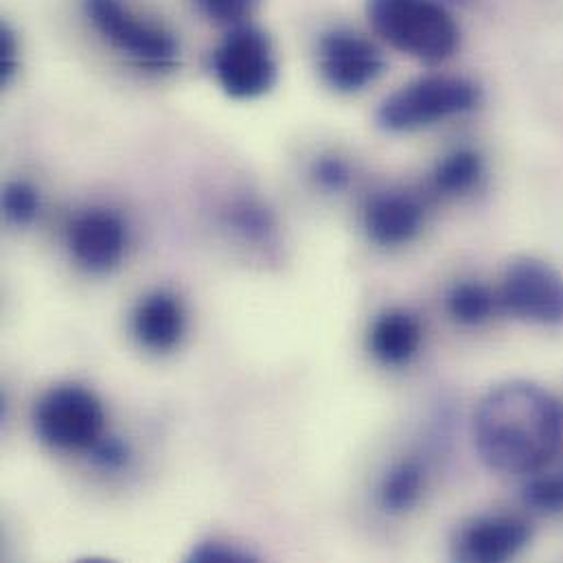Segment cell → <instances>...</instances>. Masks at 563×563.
<instances>
[{
  "label": "cell",
  "instance_id": "6da1fadb",
  "mask_svg": "<svg viewBox=\"0 0 563 563\" xmlns=\"http://www.w3.org/2000/svg\"><path fill=\"white\" fill-rule=\"evenodd\" d=\"M481 459L496 472L531 476L542 472L562 445V412L538 384L509 382L487 393L474 415Z\"/></svg>",
  "mask_w": 563,
  "mask_h": 563
},
{
  "label": "cell",
  "instance_id": "7a4b0ae2",
  "mask_svg": "<svg viewBox=\"0 0 563 563\" xmlns=\"http://www.w3.org/2000/svg\"><path fill=\"white\" fill-rule=\"evenodd\" d=\"M366 13L377 35L419 62L439 64L459 46V26L437 0H368Z\"/></svg>",
  "mask_w": 563,
  "mask_h": 563
},
{
  "label": "cell",
  "instance_id": "3957f363",
  "mask_svg": "<svg viewBox=\"0 0 563 563\" xmlns=\"http://www.w3.org/2000/svg\"><path fill=\"white\" fill-rule=\"evenodd\" d=\"M481 90L474 81L452 75H430L401 86L384 99L377 123L388 132H415L474 110Z\"/></svg>",
  "mask_w": 563,
  "mask_h": 563
},
{
  "label": "cell",
  "instance_id": "277c9868",
  "mask_svg": "<svg viewBox=\"0 0 563 563\" xmlns=\"http://www.w3.org/2000/svg\"><path fill=\"white\" fill-rule=\"evenodd\" d=\"M106 412L99 397L79 384H59L46 390L33 408L37 439L62 452H90L103 437Z\"/></svg>",
  "mask_w": 563,
  "mask_h": 563
},
{
  "label": "cell",
  "instance_id": "5b68a950",
  "mask_svg": "<svg viewBox=\"0 0 563 563\" xmlns=\"http://www.w3.org/2000/svg\"><path fill=\"white\" fill-rule=\"evenodd\" d=\"M213 73L233 99H260L277 84V59L271 37L249 24L235 26L213 53Z\"/></svg>",
  "mask_w": 563,
  "mask_h": 563
},
{
  "label": "cell",
  "instance_id": "8992f818",
  "mask_svg": "<svg viewBox=\"0 0 563 563\" xmlns=\"http://www.w3.org/2000/svg\"><path fill=\"white\" fill-rule=\"evenodd\" d=\"M92 26L117 51L152 70H169L178 64V42L163 26L134 15L121 0H86Z\"/></svg>",
  "mask_w": 563,
  "mask_h": 563
},
{
  "label": "cell",
  "instance_id": "52a82bcc",
  "mask_svg": "<svg viewBox=\"0 0 563 563\" xmlns=\"http://www.w3.org/2000/svg\"><path fill=\"white\" fill-rule=\"evenodd\" d=\"M498 302L520 320L560 324L563 322V277L544 262L520 260L507 271Z\"/></svg>",
  "mask_w": 563,
  "mask_h": 563
},
{
  "label": "cell",
  "instance_id": "ba28073f",
  "mask_svg": "<svg viewBox=\"0 0 563 563\" xmlns=\"http://www.w3.org/2000/svg\"><path fill=\"white\" fill-rule=\"evenodd\" d=\"M322 79L338 92H360L384 73L377 46L353 31L324 33L318 44Z\"/></svg>",
  "mask_w": 563,
  "mask_h": 563
},
{
  "label": "cell",
  "instance_id": "9c48e42d",
  "mask_svg": "<svg viewBox=\"0 0 563 563\" xmlns=\"http://www.w3.org/2000/svg\"><path fill=\"white\" fill-rule=\"evenodd\" d=\"M68 249L79 268L106 275L121 264L128 251V227L114 211H84L68 229Z\"/></svg>",
  "mask_w": 563,
  "mask_h": 563
},
{
  "label": "cell",
  "instance_id": "30bf717a",
  "mask_svg": "<svg viewBox=\"0 0 563 563\" xmlns=\"http://www.w3.org/2000/svg\"><path fill=\"white\" fill-rule=\"evenodd\" d=\"M531 536V525L518 516H483L459 529L452 555L463 563L507 562L529 547Z\"/></svg>",
  "mask_w": 563,
  "mask_h": 563
},
{
  "label": "cell",
  "instance_id": "8fae6325",
  "mask_svg": "<svg viewBox=\"0 0 563 563\" xmlns=\"http://www.w3.org/2000/svg\"><path fill=\"white\" fill-rule=\"evenodd\" d=\"M423 227V207L408 194H379L364 211V229L379 246H404Z\"/></svg>",
  "mask_w": 563,
  "mask_h": 563
},
{
  "label": "cell",
  "instance_id": "7c38bea8",
  "mask_svg": "<svg viewBox=\"0 0 563 563\" xmlns=\"http://www.w3.org/2000/svg\"><path fill=\"white\" fill-rule=\"evenodd\" d=\"M185 309L183 302L169 291H152L134 309L132 331L141 346L154 353H167L176 349L185 335Z\"/></svg>",
  "mask_w": 563,
  "mask_h": 563
},
{
  "label": "cell",
  "instance_id": "4fadbf2b",
  "mask_svg": "<svg viewBox=\"0 0 563 563\" xmlns=\"http://www.w3.org/2000/svg\"><path fill=\"white\" fill-rule=\"evenodd\" d=\"M421 322L408 309H388L371 327V351L386 366L408 364L421 346Z\"/></svg>",
  "mask_w": 563,
  "mask_h": 563
},
{
  "label": "cell",
  "instance_id": "5bb4252c",
  "mask_svg": "<svg viewBox=\"0 0 563 563\" xmlns=\"http://www.w3.org/2000/svg\"><path fill=\"white\" fill-rule=\"evenodd\" d=\"M423 485H426V472L419 463L415 461H406L395 465L382 481L379 487V503L382 509L388 514H406L410 511L421 494H423Z\"/></svg>",
  "mask_w": 563,
  "mask_h": 563
},
{
  "label": "cell",
  "instance_id": "9a60e30c",
  "mask_svg": "<svg viewBox=\"0 0 563 563\" xmlns=\"http://www.w3.org/2000/svg\"><path fill=\"white\" fill-rule=\"evenodd\" d=\"M483 176V158L472 150H459L445 156L434 169V187L445 196L467 194Z\"/></svg>",
  "mask_w": 563,
  "mask_h": 563
},
{
  "label": "cell",
  "instance_id": "2e32d148",
  "mask_svg": "<svg viewBox=\"0 0 563 563\" xmlns=\"http://www.w3.org/2000/svg\"><path fill=\"white\" fill-rule=\"evenodd\" d=\"M496 300L492 289L481 283H459L450 289L445 305L456 322L481 324L494 313Z\"/></svg>",
  "mask_w": 563,
  "mask_h": 563
},
{
  "label": "cell",
  "instance_id": "e0dca14e",
  "mask_svg": "<svg viewBox=\"0 0 563 563\" xmlns=\"http://www.w3.org/2000/svg\"><path fill=\"white\" fill-rule=\"evenodd\" d=\"M522 503L536 514H563V474H533L522 489Z\"/></svg>",
  "mask_w": 563,
  "mask_h": 563
},
{
  "label": "cell",
  "instance_id": "ac0fdd59",
  "mask_svg": "<svg viewBox=\"0 0 563 563\" xmlns=\"http://www.w3.org/2000/svg\"><path fill=\"white\" fill-rule=\"evenodd\" d=\"M2 213L13 227H29L40 216V194L24 180H13L2 191Z\"/></svg>",
  "mask_w": 563,
  "mask_h": 563
},
{
  "label": "cell",
  "instance_id": "d6986e66",
  "mask_svg": "<svg viewBox=\"0 0 563 563\" xmlns=\"http://www.w3.org/2000/svg\"><path fill=\"white\" fill-rule=\"evenodd\" d=\"M196 2L209 20L218 24H231V26H240L257 4V0H196Z\"/></svg>",
  "mask_w": 563,
  "mask_h": 563
},
{
  "label": "cell",
  "instance_id": "ffe728a7",
  "mask_svg": "<svg viewBox=\"0 0 563 563\" xmlns=\"http://www.w3.org/2000/svg\"><path fill=\"white\" fill-rule=\"evenodd\" d=\"M189 562L194 563H244L255 562V558L238 547H231L227 542H218V540H209V542H200L198 547H194Z\"/></svg>",
  "mask_w": 563,
  "mask_h": 563
},
{
  "label": "cell",
  "instance_id": "44dd1931",
  "mask_svg": "<svg viewBox=\"0 0 563 563\" xmlns=\"http://www.w3.org/2000/svg\"><path fill=\"white\" fill-rule=\"evenodd\" d=\"M311 174H313L316 183L327 191H342L351 180V172H349L346 163L340 161L338 156L318 158L313 163Z\"/></svg>",
  "mask_w": 563,
  "mask_h": 563
},
{
  "label": "cell",
  "instance_id": "7402d4cb",
  "mask_svg": "<svg viewBox=\"0 0 563 563\" xmlns=\"http://www.w3.org/2000/svg\"><path fill=\"white\" fill-rule=\"evenodd\" d=\"M92 461L108 472H117L128 465L130 461V448L117 439V437H101L92 448H90Z\"/></svg>",
  "mask_w": 563,
  "mask_h": 563
},
{
  "label": "cell",
  "instance_id": "603a6c76",
  "mask_svg": "<svg viewBox=\"0 0 563 563\" xmlns=\"http://www.w3.org/2000/svg\"><path fill=\"white\" fill-rule=\"evenodd\" d=\"M18 70V42L9 26L0 29V81L9 84Z\"/></svg>",
  "mask_w": 563,
  "mask_h": 563
},
{
  "label": "cell",
  "instance_id": "cb8c5ba5",
  "mask_svg": "<svg viewBox=\"0 0 563 563\" xmlns=\"http://www.w3.org/2000/svg\"><path fill=\"white\" fill-rule=\"evenodd\" d=\"M235 224H238L244 233L257 238V235H266V231L271 229V218H268V213H266L264 209H257V207H251V205H249V207H244V209L238 211Z\"/></svg>",
  "mask_w": 563,
  "mask_h": 563
}]
</instances>
